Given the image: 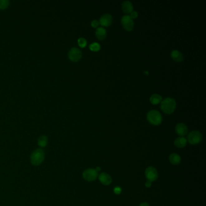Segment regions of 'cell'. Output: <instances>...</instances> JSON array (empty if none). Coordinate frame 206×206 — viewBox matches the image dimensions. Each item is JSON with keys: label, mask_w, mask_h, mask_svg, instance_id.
Wrapping results in <instances>:
<instances>
[{"label": "cell", "mask_w": 206, "mask_h": 206, "mask_svg": "<svg viewBox=\"0 0 206 206\" xmlns=\"http://www.w3.org/2000/svg\"><path fill=\"white\" fill-rule=\"evenodd\" d=\"M114 192L116 194V195H119L121 194L122 192V189L120 187H116L114 189Z\"/></svg>", "instance_id": "23"}, {"label": "cell", "mask_w": 206, "mask_h": 206, "mask_svg": "<svg viewBox=\"0 0 206 206\" xmlns=\"http://www.w3.org/2000/svg\"><path fill=\"white\" fill-rule=\"evenodd\" d=\"M44 160V152L42 149H37L31 154L30 161L33 165L38 166L41 165Z\"/></svg>", "instance_id": "3"}, {"label": "cell", "mask_w": 206, "mask_h": 206, "mask_svg": "<svg viewBox=\"0 0 206 206\" xmlns=\"http://www.w3.org/2000/svg\"><path fill=\"white\" fill-rule=\"evenodd\" d=\"M123 11L126 13H131L133 11V5L129 1H125L122 4Z\"/></svg>", "instance_id": "12"}, {"label": "cell", "mask_w": 206, "mask_h": 206, "mask_svg": "<svg viewBox=\"0 0 206 206\" xmlns=\"http://www.w3.org/2000/svg\"><path fill=\"white\" fill-rule=\"evenodd\" d=\"M175 131L177 134L181 137L184 136L187 134L188 128L186 125L183 123H179L175 127Z\"/></svg>", "instance_id": "10"}, {"label": "cell", "mask_w": 206, "mask_h": 206, "mask_svg": "<svg viewBox=\"0 0 206 206\" xmlns=\"http://www.w3.org/2000/svg\"><path fill=\"white\" fill-rule=\"evenodd\" d=\"M96 37L99 40H103L106 38L107 36V30L105 29L103 27H98L95 32Z\"/></svg>", "instance_id": "14"}, {"label": "cell", "mask_w": 206, "mask_h": 206, "mask_svg": "<svg viewBox=\"0 0 206 206\" xmlns=\"http://www.w3.org/2000/svg\"><path fill=\"white\" fill-rule=\"evenodd\" d=\"M121 22L124 29L128 31H131L134 29V22L129 15H124L121 20Z\"/></svg>", "instance_id": "6"}, {"label": "cell", "mask_w": 206, "mask_h": 206, "mask_svg": "<svg viewBox=\"0 0 206 206\" xmlns=\"http://www.w3.org/2000/svg\"><path fill=\"white\" fill-rule=\"evenodd\" d=\"M176 101L174 98H166L161 102V109L166 114L172 113L176 108Z\"/></svg>", "instance_id": "1"}, {"label": "cell", "mask_w": 206, "mask_h": 206, "mask_svg": "<svg viewBox=\"0 0 206 206\" xmlns=\"http://www.w3.org/2000/svg\"><path fill=\"white\" fill-rule=\"evenodd\" d=\"M100 170H101V169L99 167H96V170L98 172V171H100Z\"/></svg>", "instance_id": "27"}, {"label": "cell", "mask_w": 206, "mask_h": 206, "mask_svg": "<svg viewBox=\"0 0 206 206\" xmlns=\"http://www.w3.org/2000/svg\"><path fill=\"white\" fill-rule=\"evenodd\" d=\"M99 23L101 24L102 26L105 27H108L110 26L112 24L113 22V17L110 14L106 13L103 15L99 20Z\"/></svg>", "instance_id": "9"}, {"label": "cell", "mask_w": 206, "mask_h": 206, "mask_svg": "<svg viewBox=\"0 0 206 206\" xmlns=\"http://www.w3.org/2000/svg\"><path fill=\"white\" fill-rule=\"evenodd\" d=\"M89 49L94 51H98L100 49V46L98 42H93L89 45Z\"/></svg>", "instance_id": "19"}, {"label": "cell", "mask_w": 206, "mask_h": 206, "mask_svg": "<svg viewBox=\"0 0 206 206\" xmlns=\"http://www.w3.org/2000/svg\"><path fill=\"white\" fill-rule=\"evenodd\" d=\"M174 145L178 148H183L186 146L187 139L183 137L177 138L174 141Z\"/></svg>", "instance_id": "13"}, {"label": "cell", "mask_w": 206, "mask_h": 206, "mask_svg": "<svg viewBox=\"0 0 206 206\" xmlns=\"http://www.w3.org/2000/svg\"><path fill=\"white\" fill-rule=\"evenodd\" d=\"M145 176L147 181H155L158 178V172L157 169L152 166L147 167L145 170Z\"/></svg>", "instance_id": "7"}, {"label": "cell", "mask_w": 206, "mask_h": 206, "mask_svg": "<svg viewBox=\"0 0 206 206\" xmlns=\"http://www.w3.org/2000/svg\"><path fill=\"white\" fill-rule=\"evenodd\" d=\"M162 100V97L158 94H154L150 98L151 102L154 105H157L160 103Z\"/></svg>", "instance_id": "17"}, {"label": "cell", "mask_w": 206, "mask_h": 206, "mask_svg": "<svg viewBox=\"0 0 206 206\" xmlns=\"http://www.w3.org/2000/svg\"><path fill=\"white\" fill-rule=\"evenodd\" d=\"M9 4V1L7 0H0V10L6 9Z\"/></svg>", "instance_id": "20"}, {"label": "cell", "mask_w": 206, "mask_h": 206, "mask_svg": "<svg viewBox=\"0 0 206 206\" xmlns=\"http://www.w3.org/2000/svg\"><path fill=\"white\" fill-rule=\"evenodd\" d=\"M151 185H152V182L149 181H147L145 183V186L146 187H150L151 186Z\"/></svg>", "instance_id": "25"}, {"label": "cell", "mask_w": 206, "mask_h": 206, "mask_svg": "<svg viewBox=\"0 0 206 206\" xmlns=\"http://www.w3.org/2000/svg\"><path fill=\"white\" fill-rule=\"evenodd\" d=\"M130 17H131L132 19H135V18H137V12H136V11H132V12L131 13V15H130Z\"/></svg>", "instance_id": "24"}, {"label": "cell", "mask_w": 206, "mask_h": 206, "mask_svg": "<svg viewBox=\"0 0 206 206\" xmlns=\"http://www.w3.org/2000/svg\"><path fill=\"white\" fill-rule=\"evenodd\" d=\"M202 139L203 136L198 131H191L187 136V140L191 145H197L199 143Z\"/></svg>", "instance_id": "4"}, {"label": "cell", "mask_w": 206, "mask_h": 206, "mask_svg": "<svg viewBox=\"0 0 206 206\" xmlns=\"http://www.w3.org/2000/svg\"><path fill=\"white\" fill-rule=\"evenodd\" d=\"M98 177L100 182L105 186H108L112 183L111 177L107 173L102 172L98 175Z\"/></svg>", "instance_id": "11"}, {"label": "cell", "mask_w": 206, "mask_h": 206, "mask_svg": "<svg viewBox=\"0 0 206 206\" xmlns=\"http://www.w3.org/2000/svg\"><path fill=\"white\" fill-rule=\"evenodd\" d=\"M78 42L79 46L81 48H84L87 46V40L85 39L84 38H79Z\"/></svg>", "instance_id": "21"}, {"label": "cell", "mask_w": 206, "mask_h": 206, "mask_svg": "<svg viewBox=\"0 0 206 206\" xmlns=\"http://www.w3.org/2000/svg\"><path fill=\"white\" fill-rule=\"evenodd\" d=\"M91 26H92L93 27H94V28H96V27H98V26H99L100 23H99V21H98V20H93V21L91 22Z\"/></svg>", "instance_id": "22"}, {"label": "cell", "mask_w": 206, "mask_h": 206, "mask_svg": "<svg viewBox=\"0 0 206 206\" xmlns=\"http://www.w3.org/2000/svg\"><path fill=\"white\" fill-rule=\"evenodd\" d=\"M169 161L174 165H178L181 163V157L176 153H173L169 156Z\"/></svg>", "instance_id": "15"}, {"label": "cell", "mask_w": 206, "mask_h": 206, "mask_svg": "<svg viewBox=\"0 0 206 206\" xmlns=\"http://www.w3.org/2000/svg\"><path fill=\"white\" fill-rule=\"evenodd\" d=\"M139 206H149V204L147 203H141Z\"/></svg>", "instance_id": "26"}, {"label": "cell", "mask_w": 206, "mask_h": 206, "mask_svg": "<svg viewBox=\"0 0 206 206\" xmlns=\"http://www.w3.org/2000/svg\"><path fill=\"white\" fill-rule=\"evenodd\" d=\"M171 57L172 58L175 60L176 62H181L183 59V54L178 50H174L171 52Z\"/></svg>", "instance_id": "16"}, {"label": "cell", "mask_w": 206, "mask_h": 206, "mask_svg": "<svg viewBox=\"0 0 206 206\" xmlns=\"http://www.w3.org/2000/svg\"><path fill=\"white\" fill-rule=\"evenodd\" d=\"M148 122L153 125H159L162 122V116L157 110H151L147 114Z\"/></svg>", "instance_id": "2"}, {"label": "cell", "mask_w": 206, "mask_h": 206, "mask_svg": "<svg viewBox=\"0 0 206 206\" xmlns=\"http://www.w3.org/2000/svg\"><path fill=\"white\" fill-rule=\"evenodd\" d=\"M38 143L39 146L42 147H45L47 146V145L48 143V138L46 136H42L39 138Z\"/></svg>", "instance_id": "18"}, {"label": "cell", "mask_w": 206, "mask_h": 206, "mask_svg": "<svg viewBox=\"0 0 206 206\" xmlns=\"http://www.w3.org/2000/svg\"><path fill=\"white\" fill-rule=\"evenodd\" d=\"M83 178L87 181H93L97 179L98 177V172L95 169L89 168L86 169L82 174Z\"/></svg>", "instance_id": "5"}, {"label": "cell", "mask_w": 206, "mask_h": 206, "mask_svg": "<svg viewBox=\"0 0 206 206\" xmlns=\"http://www.w3.org/2000/svg\"><path fill=\"white\" fill-rule=\"evenodd\" d=\"M69 58L73 62H78L82 58V51L76 47H73L69 51Z\"/></svg>", "instance_id": "8"}]
</instances>
